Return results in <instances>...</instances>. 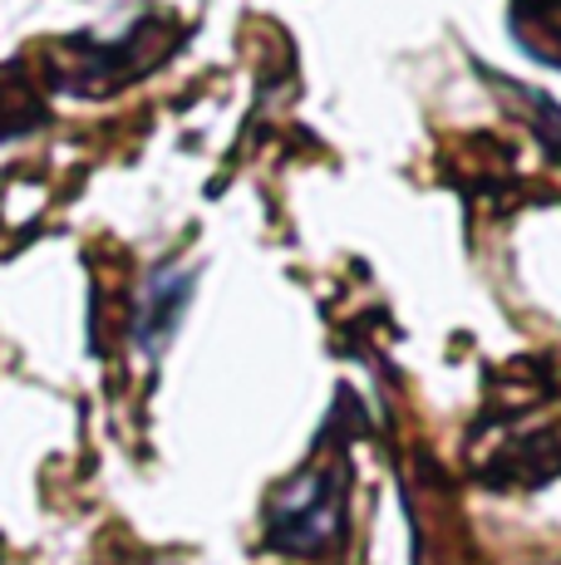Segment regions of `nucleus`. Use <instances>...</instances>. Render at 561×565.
Instances as JSON below:
<instances>
[{"label":"nucleus","mask_w":561,"mask_h":565,"mask_svg":"<svg viewBox=\"0 0 561 565\" xmlns=\"http://www.w3.org/2000/svg\"><path fill=\"white\" fill-rule=\"evenodd\" d=\"M345 487H350V467L336 452V462H316L286 487L266 512V536L276 551H296V556H316L340 536L345 526Z\"/></svg>","instance_id":"f257e3e1"},{"label":"nucleus","mask_w":561,"mask_h":565,"mask_svg":"<svg viewBox=\"0 0 561 565\" xmlns=\"http://www.w3.org/2000/svg\"><path fill=\"white\" fill-rule=\"evenodd\" d=\"M192 300V270L163 266L154 280L144 286V300H138V320H134V340L144 354H158L178 330L182 310Z\"/></svg>","instance_id":"f03ea898"},{"label":"nucleus","mask_w":561,"mask_h":565,"mask_svg":"<svg viewBox=\"0 0 561 565\" xmlns=\"http://www.w3.org/2000/svg\"><path fill=\"white\" fill-rule=\"evenodd\" d=\"M561 20V0H512V35L517 30H532V35H522L517 45H522L527 54H532L537 45H542V35H552Z\"/></svg>","instance_id":"7ed1b4c3"}]
</instances>
